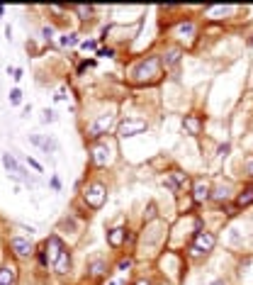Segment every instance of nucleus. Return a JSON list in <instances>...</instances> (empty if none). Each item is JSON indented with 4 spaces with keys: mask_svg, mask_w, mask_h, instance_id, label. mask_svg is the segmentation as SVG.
I'll return each instance as SVG.
<instances>
[{
    "mask_svg": "<svg viewBox=\"0 0 253 285\" xmlns=\"http://www.w3.org/2000/svg\"><path fill=\"white\" fill-rule=\"evenodd\" d=\"M54 271L58 273V275H66V273L71 271V254L64 249L61 254H58V258L54 261Z\"/></svg>",
    "mask_w": 253,
    "mask_h": 285,
    "instance_id": "15",
    "label": "nucleus"
},
{
    "mask_svg": "<svg viewBox=\"0 0 253 285\" xmlns=\"http://www.w3.org/2000/svg\"><path fill=\"white\" fill-rule=\"evenodd\" d=\"M83 200L88 203V207H93V210H100L105 200H107V188L100 183V180H93V183H88L83 188Z\"/></svg>",
    "mask_w": 253,
    "mask_h": 285,
    "instance_id": "2",
    "label": "nucleus"
},
{
    "mask_svg": "<svg viewBox=\"0 0 253 285\" xmlns=\"http://www.w3.org/2000/svg\"><path fill=\"white\" fill-rule=\"evenodd\" d=\"M88 273H90V278H102V275L107 273V263H105L102 258H93V261L88 263Z\"/></svg>",
    "mask_w": 253,
    "mask_h": 285,
    "instance_id": "17",
    "label": "nucleus"
},
{
    "mask_svg": "<svg viewBox=\"0 0 253 285\" xmlns=\"http://www.w3.org/2000/svg\"><path fill=\"white\" fill-rule=\"evenodd\" d=\"M212 200H217V203H222V200H229V185H219V188L212 190Z\"/></svg>",
    "mask_w": 253,
    "mask_h": 285,
    "instance_id": "21",
    "label": "nucleus"
},
{
    "mask_svg": "<svg viewBox=\"0 0 253 285\" xmlns=\"http://www.w3.org/2000/svg\"><path fill=\"white\" fill-rule=\"evenodd\" d=\"M29 141H32V144H37V147H42L44 151H49V149H56V141H54V139H42V136L32 134V136H29Z\"/></svg>",
    "mask_w": 253,
    "mask_h": 285,
    "instance_id": "20",
    "label": "nucleus"
},
{
    "mask_svg": "<svg viewBox=\"0 0 253 285\" xmlns=\"http://www.w3.org/2000/svg\"><path fill=\"white\" fill-rule=\"evenodd\" d=\"M214 246H217V236H214L212 231H197L190 249H193V256H200V254L214 251Z\"/></svg>",
    "mask_w": 253,
    "mask_h": 285,
    "instance_id": "3",
    "label": "nucleus"
},
{
    "mask_svg": "<svg viewBox=\"0 0 253 285\" xmlns=\"http://www.w3.org/2000/svg\"><path fill=\"white\" fill-rule=\"evenodd\" d=\"M58 44L64 46V49H71V46H76L78 44V34H61V39H58Z\"/></svg>",
    "mask_w": 253,
    "mask_h": 285,
    "instance_id": "22",
    "label": "nucleus"
},
{
    "mask_svg": "<svg viewBox=\"0 0 253 285\" xmlns=\"http://www.w3.org/2000/svg\"><path fill=\"white\" fill-rule=\"evenodd\" d=\"M144 217H146V219H154L156 217V207H154V205H149V215H144Z\"/></svg>",
    "mask_w": 253,
    "mask_h": 285,
    "instance_id": "31",
    "label": "nucleus"
},
{
    "mask_svg": "<svg viewBox=\"0 0 253 285\" xmlns=\"http://www.w3.org/2000/svg\"><path fill=\"white\" fill-rule=\"evenodd\" d=\"M112 124H114V115H100L98 120H95V122L88 127V134L93 136V139H98V136L107 134Z\"/></svg>",
    "mask_w": 253,
    "mask_h": 285,
    "instance_id": "6",
    "label": "nucleus"
},
{
    "mask_svg": "<svg viewBox=\"0 0 253 285\" xmlns=\"http://www.w3.org/2000/svg\"><path fill=\"white\" fill-rule=\"evenodd\" d=\"M27 163L34 168V171H37V173H42V163H39V161H34V159H29V156H27Z\"/></svg>",
    "mask_w": 253,
    "mask_h": 285,
    "instance_id": "28",
    "label": "nucleus"
},
{
    "mask_svg": "<svg viewBox=\"0 0 253 285\" xmlns=\"http://www.w3.org/2000/svg\"><path fill=\"white\" fill-rule=\"evenodd\" d=\"M51 34H54V29H51V27H44V29H42V37H44L46 41L51 39Z\"/></svg>",
    "mask_w": 253,
    "mask_h": 285,
    "instance_id": "29",
    "label": "nucleus"
},
{
    "mask_svg": "<svg viewBox=\"0 0 253 285\" xmlns=\"http://www.w3.org/2000/svg\"><path fill=\"white\" fill-rule=\"evenodd\" d=\"M73 10L81 15V20H93V8L90 5H76Z\"/></svg>",
    "mask_w": 253,
    "mask_h": 285,
    "instance_id": "23",
    "label": "nucleus"
},
{
    "mask_svg": "<svg viewBox=\"0 0 253 285\" xmlns=\"http://www.w3.org/2000/svg\"><path fill=\"white\" fill-rule=\"evenodd\" d=\"M95 46H98V44H95V41H83V49H85V52H93V49H95Z\"/></svg>",
    "mask_w": 253,
    "mask_h": 285,
    "instance_id": "30",
    "label": "nucleus"
},
{
    "mask_svg": "<svg viewBox=\"0 0 253 285\" xmlns=\"http://www.w3.org/2000/svg\"><path fill=\"white\" fill-rule=\"evenodd\" d=\"M175 34H178L180 39H193V37H195V25H193V22H183L180 27L175 29Z\"/></svg>",
    "mask_w": 253,
    "mask_h": 285,
    "instance_id": "19",
    "label": "nucleus"
},
{
    "mask_svg": "<svg viewBox=\"0 0 253 285\" xmlns=\"http://www.w3.org/2000/svg\"><path fill=\"white\" fill-rule=\"evenodd\" d=\"M243 173L248 178H253V154L251 156H246V161H243Z\"/></svg>",
    "mask_w": 253,
    "mask_h": 285,
    "instance_id": "24",
    "label": "nucleus"
},
{
    "mask_svg": "<svg viewBox=\"0 0 253 285\" xmlns=\"http://www.w3.org/2000/svg\"><path fill=\"white\" fill-rule=\"evenodd\" d=\"M3 13H5V8H3V5H0V17H3Z\"/></svg>",
    "mask_w": 253,
    "mask_h": 285,
    "instance_id": "38",
    "label": "nucleus"
},
{
    "mask_svg": "<svg viewBox=\"0 0 253 285\" xmlns=\"http://www.w3.org/2000/svg\"><path fill=\"white\" fill-rule=\"evenodd\" d=\"M110 285H124V283H122V280H112V283H110Z\"/></svg>",
    "mask_w": 253,
    "mask_h": 285,
    "instance_id": "37",
    "label": "nucleus"
},
{
    "mask_svg": "<svg viewBox=\"0 0 253 285\" xmlns=\"http://www.w3.org/2000/svg\"><path fill=\"white\" fill-rule=\"evenodd\" d=\"M17 280V268L13 263H3L0 266V285H15Z\"/></svg>",
    "mask_w": 253,
    "mask_h": 285,
    "instance_id": "14",
    "label": "nucleus"
},
{
    "mask_svg": "<svg viewBox=\"0 0 253 285\" xmlns=\"http://www.w3.org/2000/svg\"><path fill=\"white\" fill-rule=\"evenodd\" d=\"M180 49L178 46H170V49H166V54H163V66L166 68H175L178 64H180Z\"/></svg>",
    "mask_w": 253,
    "mask_h": 285,
    "instance_id": "16",
    "label": "nucleus"
},
{
    "mask_svg": "<svg viewBox=\"0 0 253 285\" xmlns=\"http://www.w3.org/2000/svg\"><path fill=\"white\" fill-rule=\"evenodd\" d=\"M42 122L44 124L54 122V110H42Z\"/></svg>",
    "mask_w": 253,
    "mask_h": 285,
    "instance_id": "26",
    "label": "nucleus"
},
{
    "mask_svg": "<svg viewBox=\"0 0 253 285\" xmlns=\"http://www.w3.org/2000/svg\"><path fill=\"white\" fill-rule=\"evenodd\" d=\"M210 198H212V185L207 180H197L193 185V200L195 203H207Z\"/></svg>",
    "mask_w": 253,
    "mask_h": 285,
    "instance_id": "11",
    "label": "nucleus"
},
{
    "mask_svg": "<svg viewBox=\"0 0 253 285\" xmlns=\"http://www.w3.org/2000/svg\"><path fill=\"white\" fill-rule=\"evenodd\" d=\"M10 249L15 251V256L17 258H29L34 254V246L29 239H22V236H13L10 239Z\"/></svg>",
    "mask_w": 253,
    "mask_h": 285,
    "instance_id": "8",
    "label": "nucleus"
},
{
    "mask_svg": "<svg viewBox=\"0 0 253 285\" xmlns=\"http://www.w3.org/2000/svg\"><path fill=\"white\" fill-rule=\"evenodd\" d=\"M163 183H166V188L175 190V193L190 188V178H187V173H183V171H173V173H170Z\"/></svg>",
    "mask_w": 253,
    "mask_h": 285,
    "instance_id": "7",
    "label": "nucleus"
},
{
    "mask_svg": "<svg viewBox=\"0 0 253 285\" xmlns=\"http://www.w3.org/2000/svg\"><path fill=\"white\" fill-rule=\"evenodd\" d=\"M146 120H141V117H126V120H122L119 122V127H117V134L122 136V139H126V136H137L141 134V132H146Z\"/></svg>",
    "mask_w": 253,
    "mask_h": 285,
    "instance_id": "4",
    "label": "nucleus"
},
{
    "mask_svg": "<svg viewBox=\"0 0 253 285\" xmlns=\"http://www.w3.org/2000/svg\"><path fill=\"white\" fill-rule=\"evenodd\" d=\"M13 78H15V81H20V78H22V71H20V68H15V71H13Z\"/></svg>",
    "mask_w": 253,
    "mask_h": 285,
    "instance_id": "34",
    "label": "nucleus"
},
{
    "mask_svg": "<svg viewBox=\"0 0 253 285\" xmlns=\"http://www.w3.org/2000/svg\"><path fill=\"white\" fill-rule=\"evenodd\" d=\"M212 285H226V283H224V280H214Z\"/></svg>",
    "mask_w": 253,
    "mask_h": 285,
    "instance_id": "36",
    "label": "nucleus"
},
{
    "mask_svg": "<svg viewBox=\"0 0 253 285\" xmlns=\"http://www.w3.org/2000/svg\"><path fill=\"white\" fill-rule=\"evenodd\" d=\"M158 76H161V59L158 56H146L132 68V81L137 83H151Z\"/></svg>",
    "mask_w": 253,
    "mask_h": 285,
    "instance_id": "1",
    "label": "nucleus"
},
{
    "mask_svg": "<svg viewBox=\"0 0 253 285\" xmlns=\"http://www.w3.org/2000/svg\"><path fill=\"white\" fill-rule=\"evenodd\" d=\"M107 161H110V147L100 141V144H95V147L90 149V163L102 168V166H107Z\"/></svg>",
    "mask_w": 253,
    "mask_h": 285,
    "instance_id": "9",
    "label": "nucleus"
},
{
    "mask_svg": "<svg viewBox=\"0 0 253 285\" xmlns=\"http://www.w3.org/2000/svg\"><path fill=\"white\" fill-rule=\"evenodd\" d=\"M3 166H5V171H8V176H10V178H15V180H22V183H27V185H29L27 171L17 163V159H15L10 151H5V154H3Z\"/></svg>",
    "mask_w": 253,
    "mask_h": 285,
    "instance_id": "5",
    "label": "nucleus"
},
{
    "mask_svg": "<svg viewBox=\"0 0 253 285\" xmlns=\"http://www.w3.org/2000/svg\"><path fill=\"white\" fill-rule=\"evenodd\" d=\"M124 239H126V229H122V227L107 229V244L112 246V249H119V246L124 244Z\"/></svg>",
    "mask_w": 253,
    "mask_h": 285,
    "instance_id": "13",
    "label": "nucleus"
},
{
    "mask_svg": "<svg viewBox=\"0 0 253 285\" xmlns=\"http://www.w3.org/2000/svg\"><path fill=\"white\" fill-rule=\"evenodd\" d=\"M10 103H13V105H20V103H22V93H20L17 88L10 90Z\"/></svg>",
    "mask_w": 253,
    "mask_h": 285,
    "instance_id": "25",
    "label": "nucleus"
},
{
    "mask_svg": "<svg viewBox=\"0 0 253 285\" xmlns=\"http://www.w3.org/2000/svg\"><path fill=\"white\" fill-rule=\"evenodd\" d=\"M183 127H185V132H187L190 136H197L200 132H202V120H200V115H185Z\"/></svg>",
    "mask_w": 253,
    "mask_h": 285,
    "instance_id": "12",
    "label": "nucleus"
},
{
    "mask_svg": "<svg viewBox=\"0 0 253 285\" xmlns=\"http://www.w3.org/2000/svg\"><path fill=\"white\" fill-rule=\"evenodd\" d=\"M134 285H151V280H137Z\"/></svg>",
    "mask_w": 253,
    "mask_h": 285,
    "instance_id": "35",
    "label": "nucleus"
},
{
    "mask_svg": "<svg viewBox=\"0 0 253 285\" xmlns=\"http://www.w3.org/2000/svg\"><path fill=\"white\" fill-rule=\"evenodd\" d=\"M229 149H231L229 144H224V147H219V156H226V154H229Z\"/></svg>",
    "mask_w": 253,
    "mask_h": 285,
    "instance_id": "33",
    "label": "nucleus"
},
{
    "mask_svg": "<svg viewBox=\"0 0 253 285\" xmlns=\"http://www.w3.org/2000/svg\"><path fill=\"white\" fill-rule=\"evenodd\" d=\"M44 249H46L44 254H46V258H49V263H54V261L58 258V254L64 251V242L58 239V234H51V236L46 239V244H44Z\"/></svg>",
    "mask_w": 253,
    "mask_h": 285,
    "instance_id": "10",
    "label": "nucleus"
},
{
    "mask_svg": "<svg viewBox=\"0 0 253 285\" xmlns=\"http://www.w3.org/2000/svg\"><path fill=\"white\" fill-rule=\"evenodd\" d=\"M117 268H119V271H129V268H132V261H129V258H122Z\"/></svg>",
    "mask_w": 253,
    "mask_h": 285,
    "instance_id": "27",
    "label": "nucleus"
},
{
    "mask_svg": "<svg viewBox=\"0 0 253 285\" xmlns=\"http://www.w3.org/2000/svg\"><path fill=\"white\" fill-rule=\"evenodd\" d=\"M112 54H114L112 49H100L98 52V56H112Z\"/></svg>",
    "mask_w": 253,
    "mask_h": 285,
    "instance_id": "32",
    "label": "nucleus"
},
{
    "mask_svg": "<svg viewBox=\"0 0 253 285\" xmlns=\"http://www.w3.org/2000/svg\"><path fill=\"white\" fill-rule=\"evenodd\" d=\"M248 205H253V185L251 188H243L236 195V207H248Z\"/></svg>",
    "mask_w": 253,
    "mask_h": 285,
    "instance_id": "18",
    "label": "nucleus"
}]
</instances>
